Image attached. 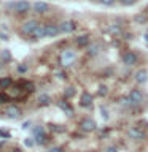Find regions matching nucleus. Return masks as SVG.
I'll return each instance as SVG.
<instances>
[{
  "instance_id": "nucleus-1",
  "label": "nucleus",
  "mask_w": 148,
  "mask_h": 152,
  "mask_svg": "<svg viewBox=\"0 0 148 152\" xmlns=\"http://www.w3.org/2000/svg\"><path fill=\"white\" fill-rule=\"evenodd\" d=\"M7 8L10 11L16 13V14H26L29 10H30V3L27 2V0H18V2H11L7 5Z\"/></svg>"
},
{
  "instance_id": "nucleus-2",
  "label": "nucleus",
  "mask_w": 148,
  "mask_h": 152,
  "mask_svg": "<svg viewBox=\"0 0 148 152\" xmlns=\"http://www.w3.org/2000/svg\"><path fill=\"white\" fill-rule=\"evenodd\" d=\"M75 60H76V52L72 51V49H65L61 54V64H62V66H70Z\"/></svg>"
},
{
  "instance_id": "nucleus-3",
  "label": "nucleus",
  "mask_w": 148,
  "mask_h": 152,
  "mask_svg": "<svg viewBox=\"0 0 148 152\" xmlns=\"http://www.w3.org/2000/svg\"><path fill=\"white\" fill-rule=\"evenodd\" d=\"M38 26H40V24H38L37 19H29V21H26L21 26V33H22V35H26V37H30L32 32L35 30Z\"/></svg>"
},
{
  "instance_id": "nucleus-4",
  "label": "nucleus",
  "mask_w": 148,
  "mask_h": 152,
  "mask_svg": "<svg viewBox=\"0 0 148 152\" xmlns=\"http://www.w3.org/2000/svg\"><path fill=\"white\" fill-rule=\"evenodd\" d=\"M129 98L132 102V106H138V104H142L145 102V95H143V92L140 89H132L129 92Z\"/></svg>"
},
{
  "instance_id": "nucleus-5",
  "label": "nucleus",
  "mask_w": 148,
  "mask_h": 152,
  "mask_svg": "<svg viewBox=\"0 0 148 152\" xmlns=\"http://www.w3.org/2000/svg\"><path fill=\"white\" fill-rule=\"evenodd\" d=\"M121 60H123V64L124 65H127V66H132V65H135L137 64V60H138V57L135 52H132V51H127V52H124V54L121 56Z\"/></svg>"
},
{
  "instance_id": "nucleus-6",
  "label": "nucleus",
  "mask_w": 148,
  "mask_h": 152,
  "mask_svg": "<svg viewBox=\"0 0 148 152\" xmlns=\"http://www.w3.org/2000/svg\"><path fill=\"white\" fill-rule=\"evenodd\" d=\"M43 26H45V38H53L59 35L61 28L57 24H43Z\"/></svg>"
},
{
  "instance_id": "nucleus-7",
  "label": "nucleus",
  "mask_w": 148,
  "mask_h": 152,
  "mask_svg": "<svg viewBox=\"0 0 148 152\" xmlns=\"http://www.w3.org/2000/svg\"><path fill=\"white\" fill-rule=\"evenodd\" d=\"M59 28L62 33H72L76 28V24L75 21H72V19H65V21H62L59 24Z\"/></svg>"
},
{
  "instance_id": "nucleus-8",
  "label": "nucleus",
  "mask_w": 148,
  "mask_h": 152,
  "mask_svg": "<svg viewBox=\"0 0 148 152\" xmlns=\"http://www.w3.org/2000/svg\"><path fill=\"white\" fill-rule=\"evenodd\" d=\"M80 128L84 133H91V132H94L95 128H97V124H95L92 119H83L81 124H80Z\"/></svg>"
},
{
  "instance_id": "nucleus-9",
  "label": "nucleus",
  "mask_w": 148,
  "mask_h": 152,
  "mask_svg": "<svg viewBox=\"0 0 148 152\" xmlns=\"http://www.w3.org/2000/svg\"><path fill=\"white\" fill-rule=\"evenodd\" d=\"M5 114H7L10 119H19L22 116V111L16 106V104H8L7 109H5Z\"/></svg>"
},
{
  "instance_id": "nucleus-10",
  "label": "nucleus",
  "mask_w": 148,
  "mask_h": 152,
  "mask_svg": "<svg viewBox=\"0 0 148 152\" xmlns=\"http://www.w3.org/2000/svg\"><path fill=\"white\" fill-rule=\"evenodd\" d=\"M127 136L131 138V140H143V138H145V132H143L140 127H131L127 130Z\"/></svg>"
},
{
  "instance_id": "nucleus-11",
  "label": "nucleus",
  "mask_w": 148,
  "mask_h": 152,
  "mask_svg": "<svg viewBox=\"0 0 148 152\" xmlns=\"http://www.w3.org/2000/svg\"><path fill=\"white\" fill-rule=\"evenodd\" d=\"M32 10H33V13H37L38 16H41V14H46L48 11H50V5H48L46 2H35Z\"/></svg>"
},
{
  "instance_id": "nucleus-12",
  "label": "nucleus",
  "mask_w": 148,
  "mask_h": 152,
  "mask_svg": "<svg viewBox=\"0 0 148 152\" xmlns=\"http://www.w3.org/2000/svg\"><path fill=\"white\" fill-rule=\"evenodd\" d=\"M134 79H135V83H138V84H145L148 81V71L145 68L137 70L135 75H134Z\"/></svg>"
},
{
  "instance_id": "nucleus-13",
  "label": "nucleus",
  "mask_w": 148,
  "mask_h": 152,
  "mask_svg": "<svg viewBox=\"0 0 148 152\" xmlns=\"http://www.w3.org/2000/svg\"><path fill=\"white\" fill-rule=\"evenodd\" d=\"M41 38H45V26L43 24H40L30 35V40H41Z\"/></svg>"
},
{
  "instance_id": "nucleus-14",
  "label": "nucleus",
  "mask_w": 148,
  "mask_h": 152,
  "mask_svg": "<svg viewBox=\"0 0 148 152\" xmlns=\"http://www.w3.org/2000/svg\"><path fill=\"white\" fill-rule=\"evenodd\" d=\"M57 106H59L62 111L67 114V116H72V114H73V108L70 106V103L67 102V98H65V100H62V102H57Z\"/></svg>"
},
{
  "instance_id": "nucleus-15",
  "label": "nucleus",
  "mask_w": 148,
  "mask_h": 152,
  "mask_svg": "<svg viewBox=\"0 0 148 152\" xmlns=\"http://www.w3.org/2000/svg\"><path fill=\"white\" fill-rule=\"evenodd\" d=\"M92 95H91L89 92H84L83 95H81V106L83 108H91L92 106Z\"/></svg>"
},
{
  "instance_id": "nucleus-16",
  "label": "nucleus",
  "mask_w": 148,
  "mask_h": 152,
  "mask_svg": "<svg viewBox=\"0 0 148 152\" xmlns=\"http://www.w3.org/2000/svg\"><path fill=\"white\" fill-rule=\"evenodd\" d=\"M75 43H76V46H78V48H86V46L89 45V35H88V33H84V35L76 37L75 38Z\"/></svg>"
},
{
  "instance_id": "nucleus-17",
  "label": "nucleus",
  "mask_w": 148,
  "mask_h": 152,
  "mask_svg": "<svg viewBox=\"0 0 148 152\" xmlns=\"http://www.w3.org/2000/svg\"><path fill=\"white\" fill-rule=\"evenodd\" d=\"M86 51H88V54L89 56H97L99 54V51H100V46L97 45V43H89L88 46H86Z\"/></svg>"
},
{
  "instance_id": "nucleus-18",
  "label": "nucleus",
  "mask_w": 148,
  "mask_h": 152,
  "mask_svg": "<svg viewBox=\"0 0 148 152\" xmlns=\"http://www.w3.org/2000/svg\"><path fill=\"white\" fill-rule=\"evenodd\" d=\"M108 32H110V35H115V37H119L123 33V28L118 26V24H112V26L108 27Z\"/></svg>"
},
{
  "instance_id": "nucleus-19",
  "label": "nucleus",
  "mask_w": 148,
  "mask_h": 152,
  "mask_svg": "<svg viewBox=\"0 0 148 152\" xmlns=\"http://www.w3.org/2000/svg\"><path fill=\"white\" fill-rule=\"evenodd\" d=\"M11 84H13V81L11 78H8V76H3V78H0V89H10L11 87Z\"/></svg>"
},
{
  "instance_id": "nucleus-20",
  "label": "nucleus",
  "mask_w": 148,
  "mask_h": 152,
  "mask_svg": "<svg viewBox=\"0 0 148 152\" xmlns=\"http://www.w3.org/2000/svg\"><path fill=\"white\" fill-rule=\"evenodd\" d=\"M50 103H51V97H50V95L41 94L40 97H38V104H40V106H48Z\"/></svg>"
},
{
  "instance_id": "nucleus-21",
  "label": "nucleus",
  "mask_w": 148,
  "mask_h": 152,
  "mask_svg": "<svg viewBox=\"0 0 148 152\" xmlns=\"http://www.w3.org/2000/svg\"><path fill=\"white\" fill-rule=\"evenodd\" d=\"M134 21H135L137 24H147V22H148V14H147V13L135 14V16H134Z\"/></svg>"
},
{
  "instance_id": "nucleus-22",
  "label": "nucleus",
  "mask_w": 148,
  "mask_h": 152,
  "mask_svg": "<svg viewBox=\"0 0 148 152\" xmlns=\"http://www.w3.org/2000/svg\"><path fill=\"white\" fill-rule=\"evenodd\" d=\"M33 141H35V144L38 146H43V144H46V141H48V138L45 133H41V135H37V136H33Z\"/></svg>"
},
{
  "instance_id": "nucleus-23",
  "label": "nucleus",
  "mask_w": 148,
  "mask_h": 152,
  "mask_svg": "<svg viewBox=\"0 0 148 152\" xmlns=\"http://www.w3.org/2000/svg\"><path fill=\"white\" fill-rule=\"evenodd\" d=\"M119 104H121L123 108H131L132 102H131V98H129V95H127V97H123L121 100H119Z\"/></svg>"
},
{
  "instance_id": "nucleus-24",
  "label": "nucleus",
  "mask_w": 148,
  "mask_h": 152,
  "mask_svg": "<svg viewBox=\"0 0 148 152\" xmlns=\"http://www.w3.org/2000/svg\"><path fill=\"white\" fill-rule=\"evenodd\" d=\"M41 133H45V130H43V127H41V125H35V127L32 128V135H33V136L41 135Z\"/></svg>"
},
{
  "instance_id": "nucleus-25",
  "label": "nucleus",
  "mask_w": 148,
  "mask_h": 152,
  "mask_svg": "<svg viewBox=\"0 0 148 152\" xmlns=\"http://www.w3.org/2000/svg\"><path fill=\"white\" fill-rule=\"evenodd\" d=\"M73 95H75V89H73V87H67V89H65V92H64V97H65L67 100H69L70 97H73Z\"/></svg>"
},
{
  "instance_id": "nucleus-26",
  "label": "nucleus",
  "mask_w": 148,
  "mask_h": 152,
  "mask_svg": "<svg viewBox=\"0 0 148 152\" xmlns=\"http://www.w3.org/2000/svg\"><path fill=\"white\" fill-rule=\"evenodd\" d=\"M123 7H132V5L137 3V0H119Z\"/></svg>"
},
{
  "instance_id": "nucleus-27",
  "label": "nucleus",
  "mask_w": 148,
  "mask_h": 152,
  "mask_svg": "<svg viewBox=\"0 0 148 152\" xmlns=\"http://www.w3.org/2000/svg\"><path fill=\"white\" fill-rule=\"evenodd\" d=\"M107 92H108L107 86H100V87H99V95H100V97H105V95H107Z\"/></svg>"
},
{
  "instance_id": "nucleus-28",
  "label": "nucleus",
  "mask_w": 148,
  "mask_h": 152,
  "mask_svg": "<svg viewBox=\"0 0 148 152\" xmlns=\"http://www.w3.org/2000/svg\"><path fill=\"white\" fill-rule=\"evenodd\" d=\"M54 76H56V78H59V79H65V73L62 70H56L54 71Z\"/></svg>"
},
{
  "instance_id": "nucleus-29",
  "label": "nucleus",
  "mask_w": 148,
  "mask_h": 152,
  "mask_svg": "<svg viewBox=\"0 0 148 152\" xmlns=\"http://www.w3.org/2000/svg\"><path fill=\"white\" fill-rule=\"evenodd\" d=\"M10 132H5V130H0V138H2V140H10Z\"/></svg>"
},
{
  "instance_id": "nucleus-30",
  "label": "nucleus",
  "mask_w": 148,
  "mask_h": 152,
  "mask_svg": "<svg viewBox=\"0 0 148 152\" xmlns=\"http://www.w3.org/2000/svg\"><path fill=\"white\" fill-rule=\"evenodd\" d=\"M100 3L104 5V7H112V5L115 3V0H99Z\"/></svg>"
},
{
  "instance_id": "nucleus-31",
  "label": "nucleus",
  "mask_w": 148,
  "mask_h": 152,
  "mask_svg": "<svg viewBox=\"0 0 148 152\" xmlns=\"http://www.w3.org/2000/svg\"><path fill=\"white\" fill-rule=\"evenodd\" d=\"M7 102H8V97H7V94L0 92V104H3V103H7Z\"/></svg>"
},
{
  "instance_id": "nucleus-32",
  "label": "nucleus",
  "mask_w": 148,
  "mask_h": 152,
  "mask_svg": "<svg viewBox=\"0 0 148 152\" xmlns=\"http://www.w3.org/2000/svg\"><path fill=\"white\" fill-rule=\"evenodd\" d=\"M24 144H26L27 147H32L33 144H35V141H32L30 138H26V141H24Z\"/></svg>"
},
{
  "instance_id": "nucleus-33",
  "label": "nucleus",
  "mask_w": 148,
  "mask_h": 152,
  "mask_svg": "<svg viewBox=\"0 0 148 152\" xmlns=\"http://www.w3.org/2000/svg\"><path fill=\"white\" fill-rule=\"evenodd\" d=\"M48 152H64V149H62V147H51Z\"/></svg>"
},
{
  "instance_id": "nucleus-34",
  "label": "nucleus",
  "mask_w": 148,
  "mask_h": 152,
  "mask_svg": "<svg viewBox=\"0 0 148 152\" xmlns=\"http://www.w3.org/2000/svg\"><path fill=\"white\" fill-rule=\"evenodd\" d=\"M26 70H27L26 65H19V66H18V71H19V73H26Z\"/></svg>"
},
{
  "instance_id": "nucleus-35",
  "label": "nucleus",
  "mask_w": 148,
  "mask_h": 152,
  "mask_svg": "<svg viewBox=\"0 0 148 152\" xmlns=\"http://www.w3.org/2000/svg\"><path fill=\"white\" fill-rule=\"evenodd\" d=\"M2 56H3V59H8V60L11 59V54H10L8 51H3V52H2Z\"/></svg>"
},
{
  "instance_id": "nucleus-36",
  "label": "nucleus",
  "mask_w": 148,
  "mask_h": 152,
  "mask_svg": "<svg viewBox=\"0 0 148 152\" xmlns=\"http://www.w3.org/2000/svg\"><path fill=\"white\" fill-rule=\"evenodd\" d=\"M105 152H118V149H116V147H113V146H110V147L105 149Z\"/></svg>"
},
{
  "instance_id": "nucleus-37",
  "label": "nucleus",
  "mask_w": 148,
  "mask_h": 152,
  "mask_svg": "<svg viewBox=\"0 0 148 152\" xmlns=\"http://www.w3.org/2000/svg\"><path fill=\"white\" fill-rule=\"evenodd\" d=\"M30 127V122H24V125H22V128H29Z\"/></svg>"
},
{
  "instance_id": "nucleus-38",
  "label": "nucleus",
  "mask_w": 148,
  "mask_h": 152,
  "mask_svg": "<svg viewBox=\"0 0 148 152\" xmlns=\"http://www.w3.org/2000/svg\"><path fill=\"white\" fill-rule=\"evenodd\" d=\"M143 38H145V41L148 43V33H145V35H143Z\"/></svg>"
}]
</instances>
